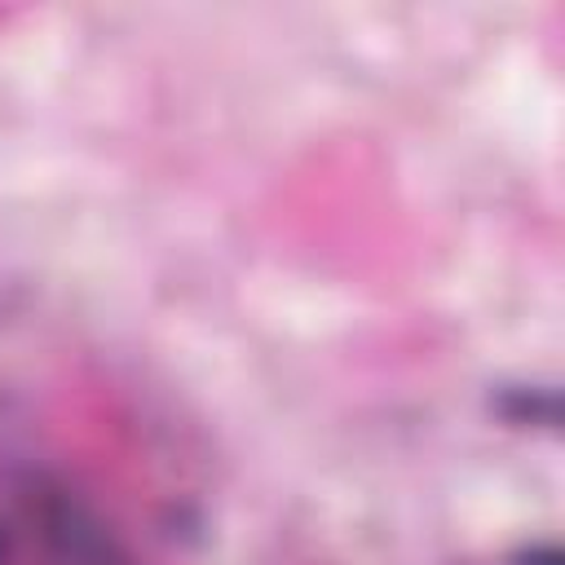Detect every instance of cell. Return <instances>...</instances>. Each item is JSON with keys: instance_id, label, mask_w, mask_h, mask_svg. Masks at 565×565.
<instances>
[{"instance_id": "7a4b0ae2", "label": "cell", "mask_w": 565, "mask_h": 565, "mask_svg": "<svg viewBox=\"0 0 565 565\" xmlns=\"http://www.w3.org/2000/svg\"><path fill=\"white\" fill-rule=\"evenodd\" d=\"M512 561H516V565H565L556 543H530V547H521Z\"/></svg>"}, {"instance_id": "6da1fadb", "label": "cell", "mask_w": 565, "mask_h": 565, "mask_svg": "<svg viewBox=\"0 0 565 565\" xmlns=\"http://www.w3.org/2000/svg\"><path fill=\"white\" fill-rule=\"evenodd\" d=\"M494 411L508 424H539V428H556L561 424V402L552 388H503L494 397Z\"/></svg>"}, {"instance_id": "3957f363", "label": "cell", "mask_w": 565, "mask_h": 565, "mask_svg": "<svg viewBox=\"0 0 565 565\" xmlns=\"http://www.w3.org/2000/svg\"><path fill=\"white\" fill-rule=\"evenodd\" d=\"M9 561V534H4V525H0V565Z\"/></svg>"}]
</instances>
